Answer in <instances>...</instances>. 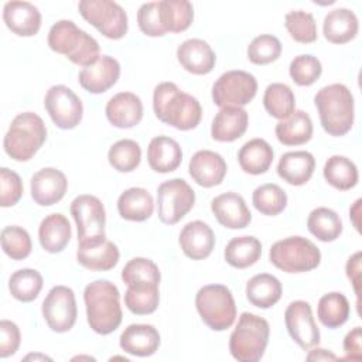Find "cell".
I'll return each mask as SVG.
<instances>
[{"label": "cell", "mask_w": 362, "mask_h": 362, "mask_svg": "<svg viewBox=\"0 0 362 362\" xmlns=\"http://www.w3.org/2000/svg\"><path fill=\"white\" fill-rule=\"evenodd\" d=\"M44 106L54 124L62 130L75 129L83 116L79 96L65 85L51 86L45 93Z\"/></svg>", "instance_id": "4fadbf2b"}, {"label": "cell", "mask_w": 362, "mask_h": 362, "mask_svg": "<svg viewBox=\"0 0 362 362\" xmlns=\"http://www.w3.org/2000/svg\"><path fill=\"white\" fill-rule=\"evenodd\" d=\"M361 199H356L355 201V204H354V206L349 209V216H351V221H352V223H354V226H355V229L359 232V212H361Z\"/></svg>", "instance_id": "6f0895ef"}, {"label": "cell", "mask_w": 362, "mask_h": 362, "mask_svg": "<svg viewBox=\"0 0 362 362\" xmlns=\"http://www.w3.org/2000/svg\"><path fill=\"white\" fill-rule=\"evenodd\" d=\"M78 229V245H92L106 239V212L102 201L90 194L78 195L69 205Z\"/></svg>", "instance_id": "9c48e42d"}, {"label": "cell", "mask_w": 362, "mask_h": 362, "mask_svg": "<svg viewBox=\"0 0 362 362\" xmlns=\"http://www.w3.org/2000/svg\"><path fill=\"white\" fill-rule=\"evenodd\" d=\"M1 249L13 260H23L30 256L33 242L30 233L17 225L6 226L1 230Z\"/></svg>", "instance_id": "bcb514c9"}, {"label": "cell", "mask_w": 362, "mask_h": 362, "mask_svg": "<svg viewBox=\"0 0 362 362\" xmlns=\"http://www.w3.org/2000/svg\"><path fill=\"white\" fill-rule=\"evenodd\" d=\"M119 257L120 253L117 246L107 239L92 245H78L76 250L78 263L93 272H107L113 269L117 264Z\"/></svg>", "instance_id": "83f0119b"}, {"label": "cell", "mask_w": 362, "mask_h": 362, "mask_svg": "<svg viewBox=\"0 0 362 362\" xmlns=\"http://www.w3.org/2000/svg\"><path fill=\"white\" fill-rule=\"evenodd\" d=\"M249 116L242 107H222L214 117L211 136L216 141L229 143L242 137L247 129Z\"/></svg>", "instance_id": "4316f807"}, {"label": "cell", "mask_w": 362, "mask_h": 362, "mask_svg": "<svg viewBox=\"0 0 362 362\" xmlns=\"http://www.w3.org/2000/svg\"><path fill=\"white\" fill-rule=\"evenodd\" d=\"M160 334L150 324H132L120 334V348L134 356H151L160 346Z\"/></svg>", "instance_id": "cb8c5ba5"}, {"label": "cell", "mask_w": 362, "mask_h": 362, "mask_svg": "<svg viewBox=\"0 0 362 362\" xmlns=\"http://www.w3.org/2000/svg\"><path fill=\"white\" fill-rule=\"evenodd\" d=\"M137 24L143 34L148 37H163L167 34L160 14L158 1L143 3L137 11Z\"/></svg>", "instance_id": "f907efd6"}, {"label": "cell", "mask_w": 362, "mask_h": 362, "mask_svg": "<svg viewBox=\"0 0 362 362\" xmlns=\"http://www.w3.org/2000/svg\"><path fill=\"white\" fill-rule=\"evenodd\" d=\"M3 20L11 33L33 37L41 27V13L28 1H8L3 8Z\"/></svg>", "instance_id": "603a6c76"}, {"label": "cell", "mask_w": 362, "mask_h": 362, "mask_svg": "<svg viewBox=\"0 0 362 362\" xmlns=\"http://www.w3.org/2000/svg\"><path fill=\"white\" fill-rule=\"evenodd\" d=\"M226 170L228 167L223 157L211 150L197 151L188 164L189 175L204 188L219 185L226 175Z\"/></svg>", "instance_id": "d6986e66"}, {"label": "cell", "mask_w": 362, "mask_h": 362, "mask_svg": "<svg viewBox=\"0 0 362 362\" xmlns=\"http://www.w3.org/2000/svg\"><path fill=\"white\" fill-rule=\"evenodd\" d=\"M344 351L346 356L344 359L361 361L362 359V329L361 327L352 328L344 338Z\"/></svg>", "instance_id": "db71d44e"}, {"label": "cell", "mask_w": 362, "mask_h": 362, "mask_svg": "<svg viewBox=\"0 0 362 362\" xmlns=\"http://www.w3.org/2000/svg\"><path fill=\"white\" fill-rule=\"evenodd\" d=\"M42 284L44 279L41 273L34 269H20L8 279V290L11 296L21 303L34 301L38 297Z\"/></svg>", "instance_id": "b9f144b4"}, {"label": "cell", "mask_w": 362, "mask_h": 362, "mask_svg": "<svg viewBox=\"0 0 362 362\" xmlns=\"http://www.w3.org/2000/svg\"><path fill=\"white\" fill-rule=\"evenodd\" d=\"M160 291L157 283L140 281L127 286L124 293V305L136 315H147L157 310Z\"/></svg>", "instance_id": "d590c367"}, {"label": "cell", "mask_w": 362, "mask_h": 362, "mask_svg": "<svg viewBox=\"0 0 362 362\" xmlns=\"http://www.w3.org/2000/svg\"><path fill=\"white\" fill-rule=\"evenodd\" d=\"M223 256L229 266L235 269H246L260 259L262 243L255 236H236L228 242Z\"/></svg>", "instance_id": "e575fe53"}, {"label": "cell", "mask_w": 362, "mask_h": 362, "mask_svg": "<svg viewBox=\"0 0 362 362\" xmlns=\"http://www.w3.org/2000/svg\"><path fill=\"white\" fill-rule=\"evenodd\" d=\"M23 181L20 175L6 167L0 168V205L3 208L16 205L23 197Z\"/></svg>", "instance_id": "816d5d0a"}, {"label": "cell", "mask_w": 362, "mask_h": 362, "mask_svg": "<svg viewBox=\"0 0 362 362\" xmlns=\"http://www.w3.org/2000/svg\"><path fill=\"white\" fill-rule=\"evenodd\" d=\"M156 117L178 130L195 129L202 117V107L197 98L182 92L174 82H161L153 92Z\"/></svg>", "instance_id": "6da1fadb"}, {"label": "cell", "mask_w": 362, "mask_h": 362, "mask_svg": "<svg viewBox=\"0 0 362 362\" xmlns=\"http://www.w3.org/2000/svg\"><path fill=\"white\" fill-rule=\"evenodd\" d=\"M31 198L41 206H51L59 202L68 188V180L61 170L45 167L31 177Z\"/></svg>", "instance_id": "2e32d148"}, {"label": "cell", "mask_w": 362, "mask_h": 362, "mask_svg": "<svg viewBox=\"0 0 362 362\" xmlns=\"http://www.w3.org/2000/svg\"><path fill=\"white\" fill-rule=\"evenodd\" d=\"M47 127L34 112L17 115L3 140L4 151L16 161H28L45 143Z\"/></svg>", "instance_id": "5b68a950"}, {"label": "cell", "mask_w": 362, "mask_h": 362, "mask_svg": "<svg viewBox=\"0 0 362 362\" xmlns=\"http://www.w3.org/2000/svg\"><path fill=\"white\" fill-rule=\"evenodd\" d=\"M42 317L54 332H68L76 322L78 308L74 290L54 286L42 301Z\"/></svg>", "instance_id": "5bb4252c"}, {"label": "cell", "mask_w": 362, "mask_h": 362, "mask_svg": "<svg viewBox=\"0 0 362 362\" xmlns=\"http://www.w3.org/2000/svg\"><path fill=\"white\" fill-rule=\"evenodd\" d=\"M273 156V148L266 140L252 139L240 147L238 153V161L245 173L260 175L270 168Z\"/></svg>", "instance_id": "d6a6232c"}, {"label": "cell", "mask_w": 362, "mask_h": 362, "mask_svg": "<svg viewBox=\"0 0 362 362\" xmlns=\"http://www.w3.org/2000/svg\"><path fill=\"white\" fill-rule=\"evenodd\" d=\"M351 307L348 298L338 291L324 294L317 307V315L320 322L331 329L344 325L349 318Z\"/></svg>", "instance_id": "74e56055"}, {"label": "cell", "mask_w": 362, "mask_h": 362, "mask_svg": "<svg viewBox=\"0 0 362 362\" xmlns=\"http://www.w3.org/2000/svg\"><path fill=\"white\" fill-rule=\"evenodd\" d=\"M107 160L115 170L130 173L136 170L141 161V148L134 140L122 139L112 144L107 151Z\"/></svg>", "instance_id": "7bdbcfd3"}, {"label": "cell", "mask_w": 362, "mask_h": 362, "mask_svg": "<svg viewBox=\"0 0 362 362\" xmlns=\"http://www.w3.org/2000/svg\"><path fill=\"white\" fill-rule=\"evenodd\" d=\"M283 294L280 280L269 273L253 276L246 284V298L257 308L273 307Z\"/></svg>", "instance_id": "836d02e7"}, {"label": "cell", "mask_w": 362, "mask_h": 362, "mask_svg": "<svg viewBox=\"0 0 362 362\" xmlns=\"http://www.w3.org/2000/svg\"><path fill=\"white\" fill-rule=\"evenodd\" d=\"M71 225L65 215L51 214L45 216L38 228V239L41 247L48 253L62 252L71 240Z\"/></svg>", "instance_id": "f546056e"}, {"label": "cell", "mask_w": 362, "mask_h": 362, "mask_svg": "<svg viewBox=\"0 0 362 362\" xmlns=\"http://www.w3.org/2000/svg\"><path fill=\"white\" fill-rule=\"evenodd\" d=\"M263 105L272 117L284 120L296 110V96L288 85L274 82L266 88Z\"/></svg>", "instance_id": "60d3db41"}, {"label": "cell", "mask_w": 362, "mask_h": 362, "mask_svg": "<svg viewBox=\"0 0 362 362\" xmlns=\"http://www.w3.org/2000/svg\"><path fill=\"white\" fill-rule=\"evenodd\" d=\"M105 113L115 127L130 129L143 119V103L133 92H119L109 99Z\"/></svg>", "instance_id": "7402d4cb"}, {"label": "cell", "mask_w": 362, "mask_h": 362, "mask_svg": "<svg viewBox=\"0 0 362 362\" xmlns=\"http://www.w3.org/2000/svg\"><path fill=\"white\" fill-rule=\"evenodd\" d=\"M276 137L284 146H300L313 137V120L304 110H294L276 124Z\"/></svg>", "instance_id": "1f68e13d"}, {"label": "cell", "mask_w": 362, "mask_h": 362, "mask_svg": "<svg viewBox=\"0 0 362 362\" xmlns=\"http://www.w3.org/2000/svg\"><path fill=\"white\" fill-rule=\"evenodd\" d=\"M337 355L324 348H314L308 352L307 361H337Z\"/></svg>", "instance_id": "9f6ffc18"}, {"label": "cell", "mask_w": 362, "mask_h": 362, "mask_svg": "<svg viewBox=\"0 0 362 362\" xmlns=\"http://www.w3.org/2000/svg\"><path fill=\"white\" fill-rule=\"evenodd\" d=\"M346 276L351 280L354 286V291L358 297V304H359V296H361V252H356L352 255L345 266Z\"/></svg>", "instance_id": "11a10c76"}, {"label": "cell", "mask_w": 362, "mask_h": 362, "mask_svg": "<svg viewBox=\"0 0 362 362\" xmlns=\"http://www.w3.org/2000/svg\"><path fill=\"white\" fill-rule=\"evenodd\" d=\"M284 322L288 335L301 349L308 351L320 344V329L307 301L296 300L290 303L284 311Z\"/></svg>", "instance_id": "9a60e30c"}, {"label": "cell", "mask_w": 362, "mask_h": 362, "mask_svg": "<svg viewBox=\"0 0 362 362\" xmlns=\"http://www.w3.org/2000/svg\"><path fill=\"white\" fill-rule=\"evenodd\" d=\"M315 158L310 151L298 150L284 153L277 164L279 177L290 185H304L314 174Z\"/></svg>", "instance_id": "d4e9b609"}, {"label": "cell", "mask_w": 362, "mask_h": 362, "mask_svg": "<svg viewBox=\"0 0 362 362\" xmlns=\"http://www.w3.org/2000/svg\"><path fill=\"white\" fill-rule=\"evenodd\" d=\"M83 301L89 327L100 335L116 331L122 322L119 288L109 280H95L85 287Z\"/></svg>", "instance_id": "7a4b0ae2"}, {"label": "cell", "mask_w": 362, "mask_h": 362, "mask_svg": "<svg viewBox=\"0 0 362 362\" xmlns=\"http://www.w3.org/2000/svg\"><path fill=\"white\" fill-rule=\"evenodd\" d=\"M257 92L256 78L240 69L223 72L212 86V100L222 107H242L247 105Z\"/></svg>", "instance_id": "8fae6325"}, {"label": "cell", "mask_w": 362, "mask_h": 362, "mask_svg": "<svg viewBox=\"0 0 362 362\" xmlns=\"http://www.w3.org/2000/svg\"><path fill=\"white\" fill-rule=\"evenodd\" d=\"M270 263L286 273H305L318 267L321 252L310 239L288 236L272 245Z\"/></svg>", "instance_id": "52a82bcc"}, {"label": "cell", "mask_w": 362, "mask_h": 362, "mask_svg": "<svg viewBox=\"0 0 362 362\" xmlns=\"http://www.w3.org/2000/svg\"><path fill=\"white\" fill-rule=\"evenodd\" d=\"M178 242L187 257L192 260H204L214 250L215 235L208 223L202 221H192L181 229Z\"/></svg>", "instance_id": "ffe728a7"}, {"label": "cell", "mask_w": 362, "mask_h": 362, "mask_svg": "<svg viewBox=\"0 0 362 362\" xmlns=\"http://www.w3.org/2000/svg\"><path fill=\"white\" fill-rule=\"evenodd\" d=\"M122 280L127 286L140 281L160 284L161 274L158 266L153 260L146 257H133L124 264L122 270Z\"/></svg>", "instance_id": "681fc988"}, {"label": "cell", "mask_w": 362, "mask_h": 362, "mask_svg": "<svg viewBox=\"0 0 362 362\" xmlns=\"http://www.w3.org/2000/svg\"><path fill=\"white\" fill-rule=\"evenodd\" d=\"M74 361L75 359H89V361H95V358H92V356H75V358H72Z\"/></svg>", "instance_id": "91938a15"}, {"label": "cell", "mask_w": 362, "mask_h": 362, "mask_svg": "<svg viewBox=\"0 0 362 362\" xmlns=\"http://www.w3.org/2000/svg\"><path fill=\"white\" fill-rule=\"evenodd\" d=\"M281 54V42L272 34H262L252 40L247 47V58L255 65L274 62Z\"/></svg>", "instance_id": "7dc6e473"}, {"label": "cell", "mask_w": 362, "mask_h": 362, "mask_svg": "<svg viewBox=\"0 0 362 362\" xmlns=\"http://www.w3.org/2000/svg\"><path fill=\"white\" fill-rule=\"evenodd\" d=\"M154 201L151 194L140 187L123 191L117 198V212L126 221L143 222L153 215Z\"/></svg>", "instance_id": "4dcf8cb0"}, {"label": "cell", "mask_w": 362, "mask_h": 362, "mask_svg": "<svg viewBox=\"0 0 362 362\" xmlns=\"http://www.w3.org/2000/svg\"><path fill=\"white\" fill-rule=\"evenodd\" d=\"M322 72L320 59L310 54H301L294 57L290 62L288 74L298 86H310L318 81Z\"/></svg>", "instance_id": "c3c4849f"}, {"label": "cell", "mask_w": 362, "mask_h": 362, "mask_svg": "<svg viewBox=\"0 0 362 362\" xmlns=\"http://www.w3.org/2000/svg\"><path fill=\"white\" fill-rule=\"evenodd\" d=\"M25 361H28V359H42V361H51V358H48V356H45V355H41V354H30V355H27L25 358H24Z\"/></svg>", "instance_id": "680465c9"}, {"label": "cell", "mask_w": 362, "mask_h": 362, "mask_svg": "<svg viewBox=\"0 0 362 362\" xmlns=\"http://www.w3.org/2000/svg\"><path fill=\"white\" fill-rule=\"evenodd\" d=\"M269 322L256 314L242 313L229 337L230 355L239 362H256L264 355L269 344Z\"/></svg>", "instance_id": "8992f818"}, {"label": "cell", "mask_w": 362, "mask_h": 362, "mask_svg": "<svg viewBox=\"0 0 362 362\" xmlns=\"http://www.w3.org/2000/svg\"><path fill=\"white\" fill-rule=\"evenodd\" d=\"M359 23L356 14L345 7L331 10L322 24L325 40L332 44H345L354 40L358 34Z\"/></svg>", "instance_id": "f1b7e54d"}, {"label": "cell", "mask_w": 362, "mask_h": 362, "mask_svg": "<svg viewBox=\"0 0 362 362\" xmlns=\"http://www.w3.org/2000/svg\"><path fill=\"white\" fill-rule=\"evenodd\" d=\"M195 192L182 178L164 181L157 188L158 219L165 225L180 222L194 206Z\"/></svg>", "instance_id": "7c38bea8"}, {"label": "cell", "mask_w": 362, "mask_h": 362, "mask_svg": "<svg viewBox=\"0 0 362 362\" xmlns=\"http://www.w3.org/2000/svg\"><path fill=\"white\" fill-rule=\"evenodd\" d=\"M252 202L255 208L267 216H276L284 211L287 195L277 184H263L253 191Z\"/></svg>", "instance_id": "ee69618b"}, {"label": "cell", "mask_w": 362, "mask_h": 362, "mask_svg": "<svg viewBox=\"0 0 362 362\" xmlns=\"http://www.w3.org/2000/svg\"><path fill=\"white\" fill-rule=\"evenodd\" d=\"M307 228L318 240L334 242L342 233V221L334 209L320 206L310 212L307 218Z\"/></svg>", "instance_id": "f35d334b"}, {"label": "cell", "mask_w": 362, "mask_h": 362, "mask_svg": "<svg viewBox=\"0 0 362 362\" xmlns=\"http://www.w3.org/2000/svg\"><path fill=\"white\" fill-rule=\"evenodd\" d=\"M177 59L187 72L206 75L214 69L216 55L206 41L201 38H189L178 45Z\"/></svg>", "instance_id": "44dd1931"}, {"label": "cell", "mask_w": 362, "mask_h": 362, "mask_svg": "<svg viewBox=\"0 0 362 362\" xmlns=\"http://www.w3.org/2000/svg\"><path fill=\"white\" fill-rule=\"evenodd\" d=\"M284 27L291 38L301 44H311L318 37L314 16L303 10L288 11L284 17Z\"/></svg>", "instance_id": "f6af8a7d"}, {"label": "cell", "mask_w": 362, "mask_h": 362, "mask_svg": "<svg viewBox=\"0 0 362 362\" xmlns=\"http://www.w3.org/2000/svg\"><path fill=\"white\" fill-rule=\"evenodd\" d=\"M314 103L318 110L322 129L334 137L345 136L354 126L355 103L351 90L342 83H331L321 88Z\"/></svg>", "instance_id": "3957f363"}, {"label": "cell", "mask_w": 362, "mask_h": 362, "mask_svg": "<svg viewBox=\"0 0 362 362\" xmlns=\"http://www.w3.org/2000/svg\"><path fill=\"white\" fill-rule=\"evenodd\" d=\"M120 76V64L110 55H100V58L90 66L83 68L78 81L79 85L90 93H103L110 89Z\"/></svg>", "instance_id": "ac0fdd59"}, {"label": "cell", "mask_w": 362, "mask_h": 362, "mask_svg": "<svg viewBox=\"0 0 362 362\" xmlns=\"http://www.w3.org/2000/svg\"><path fill=\"white\" fill-rule=\"evenodd\" d=\"M48 45L52 51L83 68L93 65L100 58L98 41L72 20H59L49 28Z\"/></svg>", "instance_id": "277c9868"}, {"label": "cell", "mask_w": 362, "mask_h": 362, "mask_svg": "<svg viewBox=\"0 0 362 362\" xmlns=\"http://www.w3.org/2000/svg\"><path fill=\"white\" fill-rule=\"evenodd\" d=\"M161 21L167 33H182L192 24L194 7L187 0L158 1Z\"/></svg>", "instance_id": "ab89813d"}, {"label": "cell", "mask_w": 362, "mask_h": 362, "mask_svg": "<svg viewBox=\"0 0 362 362\" xmlns=\"http://www.w3.org/2000/svg\"><path fill=\"white\" fill-rule=\"evenodd\" d=\"M211 211L216 221L228 229H243L252 221V214L238 192H223L211 202Z\"/></svg>", "instance_id": "e0dca14e"}, {"label": "cell", "mask_w": 362, "mask_h": 362, "mask_svg": "<svg viewBox=\"0 0 362 362\" xmlns=\"http://www.w3.org/2000/svg\"><path fill=\"white\" fill-rule=\"evenodd\" d=\"M21 342V334L18 327L8 320L0 322V356L8 358L18 351Z\"/></svg>", "instance_id": "f5cc1de1"}, {"label": "cell", "mask_w": 362, "mask_h": 362, "mask_svg": "<svg viewBox=\"0 0 362 362\" xmlns=\"http://www.w3.org/2000/svg\"><path fill=\"white\" fill-rule=\"evenodd\" d=\"M195 307L201 320L214 331H225L236 320V304L223 284H208L198 290Z\"/></svg>", "instance_id": "ba28073f"}, {"label": "cell", "mask_w": 362, "mask_h": 362, "mask_svg": "<svg viewBox=\"0 0 362 362\" xmlns=\"http://www.w3.org/2000/svg\"><path fill=\"white\" fill-rule=\"evenodd\" d=\"M81 16L102 35L120 40L127 33V14L120 4L110 0H82L78 4Z\"/></svg>", "instance_id": "30bf717a"}, {"label": "cell", "mask_w": 362, "mask_h": 362, "mask_svg": "<svg viewBox=\"0 0 362 362\" xmlns=\"http://www.w3.org/2000/svg\"><path fill=\"white\" fill-rule=\"evenodd\" d=\"M147 161L156 173L165 174L175 171L182 161L181 146L168 136H157L148 144Z\"/></svg>", "instance_id": "484cf974"}, {"label": "cell", "mask_w": 362, "mask_h": 362, "mask_svg": "<svg viewBox=\"0 0 362 362\" xmlns=\"http://www.w3.org/2000/svg\"><path fill=\"white\" fill-rule=\"evenodd\" d=\"M322 174L325 181L339 191H348L354 188L359 180L355 163L351 158L338 154L329 157L325 161Z\"/></svg>", "instance_id": "8d00e7d4"}]
</instances>
